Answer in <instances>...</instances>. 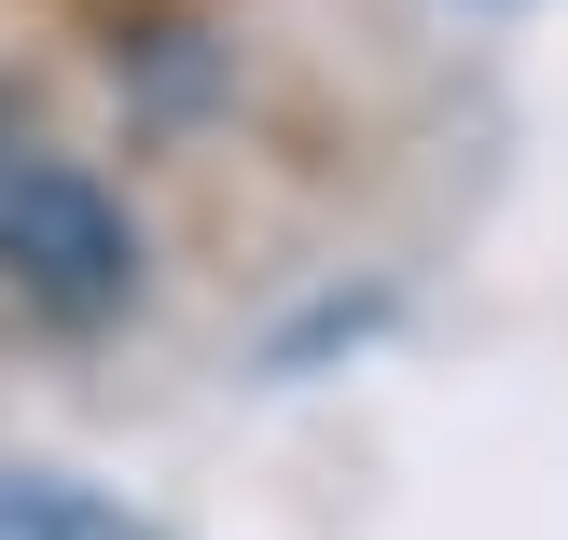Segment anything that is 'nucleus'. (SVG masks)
<instances>
[{
	"mask_svg": "<svg viewBox=\"0 0 568 540\" xmlns=\"http://www.w3.org/2000/svg\"><path fill=\"white\" fill-rule=\"evenodd\" d=\"M0 540H166V527L125 513L111 486H83V471H55V458H0Z\"/></svg>",
	"mask_w": 568,
	"mask_h": 540,
	"instance_id": "obj_2",
	"label": "nucleus"
},
{
	"mask_svg": "<svg viewBox=\"0 0 568 540\" xmlns=\"http://www.w3.org/2000/svg\"><path fill=\"white\" fill-rule=\"evenodd\" d=\"M139 222H125V194L98 181V166H70V153H0V292L28 305V319H55V333H98V319H125L139 305Z\"/></svg>",
	"mask_w": 568,
	"mask_h": 540,
	"instance_id": "obj_1",
	"label": "nucleus"
}]
</instances>
